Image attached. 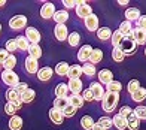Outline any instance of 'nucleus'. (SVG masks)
I'll return each mask as SVG.
<instances>
[{"label":"nucleus","instance_id":"f257e3e1","mask_svg":"<svg viewBox=\"0 0 146 130\" xmlns=\"http://www.w3.org/2000/svg\"><path fill=\"white\" fill-rule=\"evenodd\" d=\"M118 102H119V93H110V91H106L103 100H102V108L104 112H113L115 108L118 106Z\"/></svg>","mask_w":146,"mask_h":130},{"label":"nucleus","instance_id":"f03ea898","mask_svg":"<svg viewBox=\"0 0 146 130\" xmlns=\"http://www.w3.org/2000/svg\"><path fill=\"white\" fill-rule=\"evenodd\" d=\"M2 81L9 87H17L19 84V76L14 72V70H3L2 72Z\"/></svg>","mask_w":146,"mask_h":130},{"label":"nucleus","instance_id":"7ed1b4c3","mask_svg":"<svg viewBox=\"0 0 146 130\" xmlns=\"http://www.w3.org/2000/svg\"><path fill=\"white\" fill-rule=\"evenodd\" d=\"M119 48L122 49V53L125 54V57H127V55H133L136 53V49H137V43L134 42V39H133V37H124V41H122L121 45H119Z\"/></svg>","mask_w":146,"mask_h":130},{"label":"nucleus","instance_id":"20e7f679","mask_svg":"<svg viewBox=\"0 0 146 130\" xmlns=\"http://www.w3.org/2000/svg\"><path fill=\"white\" fill-rule=\"evenodd\" d=\"M9 27L12 30L27 29V17H25V15H14L9 19Z\"/></svg>","mask_w":146,"mask_h":130},{"label":"nucleus","instance_id":"39448f33","mask_svg":"<svg viewBox=\"0 0 146 130\" xmlns=\"http://www.w3.org/2000/svg\"><path fill=\"white\" fill-rule=\"evenodd\" d=\"M6 99H8L9 103H12L17 109H19L23 106V102H21V94H18L14 88H11L6 91Z\"/></svg>","mask_w":146,"mask_h":130},{"label":"nucleus","instance_id":"423d86ee","mask_svg":"<svg viewBox=\"0 0 146 130\" xmlns=\"http://www.w3.org/2000/svg\"><path fill=\"white\" fill-rule=\"evenodd\" d=\"M76 15L79 18H84V19L88 18L90 15H92V8L85 2H79L76 6Z\"/></svg>","mask_w":146,"mask_h":130},{"label":"nucleus","instance_id":"0eeeda50","mask_svg":"<svg viewBox=\"0 0 146 130\" xmlns=\"http://www.w3.org/2000/svg\"><path fill=\"white\" fill-rule=\"evenodd\" d=\"M55 12H57V11H55L54 3L46 2V3H43V6L40 8V17L45 18V19H51V18H54Z\"/></svg>","mask_w":146,"mask_h":130},{"label":"nucleus","instance_id":"6e6552de","mask_svg":"<svg viewBox=\"0 0 146 130\" xmlns=\"http://www.w3.org/2000/svg\"><path fill=\"white\" fill-rule=\"evenodd\" d=\"M25 37L29 39L30 43H39L40 42V31H39L36 27H27L25 29Z\"/></svg>","mask_w":146,"mask_h":130},{"label":"nucleus","instance_id":"1a4fd4ad","mask_svg":"<svg viewBox=\"0 0 146 130\" xmlns=\"http://www.w3.org/2000/svg\"><path fill=\"white\" fill-rule=\"evenodd\" d=\"M54 35L57 37V41L63 42L69 37V29L66 27V24H57L55 29H54Z\"/></svg>","mask_w":146,"mask_h":130},{"label":"nucleus","instance_id":"9d476101","mask_svg":"<svg viewBox=\"0 0 146 130\" xmlns=\"http://www.w3.org/2000/svg\"><path fill=\"white\" fill-rule=\"evenodd\" d=\"M25 70L31 75L37 73L39 72V60L37 58H33L31 55H29L25 58Z\"/></svg>","mask_w":146,"mask_h":130},{"label":"nucleus","instance_id":"9b49d317","mask_svg":"<svg viewBox=\"0 0 146 130\" xmlns=\"http://www.w3.org/2000/svg\"><path fill=\"white\" fill-rule=\"evenodd\" d=\"M90 90L94 93V99L96 100H103V97L106 94V90L103 88V85H102L100 82H91Z\"/></svg>","mask_w":146,"mask_h":130},{"label":"nucleus","instance_id":"f8f14e48","mask_svg":"<svg viewBox=\"0 0 146 130\" xmlns=\"http://www.w3.org/2000/svg\"><path fill=\"white\" fill-rule=\"evenodd\" d=\"M131 37L134 39V42H136L137 45H145V43H146V30L139 29V27L133 29V35H131Z\"/></svg>","mask_w":146,"mask_h":130},{"label":"nucleus","instance_id":"ddd939ff","mask_svg":"<svg viewBox=\"0 0 146 130\" xmlns=\"http://www.w3.org/2000/svg\"><path fill=\"white\" fill-rule=\"evenodd\" d=\"M91 53H92L91 45H84V47H81V49H79V53H78V60L82 61V63H87L91 57Z\"/></svg>","mask_w":146,"mask_h":130},{"label":"nucleus","instance_id":"4468645a","mask_svg":"<svg viewBox=\"0 0 146 130\" xmlns=\"http://www.w3.org/2000/svg\"><path fill=\"white\" fill-rule=\"evenodd\" d=\"M48 114H49V120L54 123V124H63V121H64V114H63V111L52 108V109H49Z\"/></svg>","mask_w":146,"mask_h":130},{"label":"nucleus","instance_id":"2eb2a0df","mask_svg":"<svg viewBox=\"0 0 146 130\" xmlns=\"http://www.w3.org/2000/svg\"><path fill=\"white\" fill-rule=\"evenodd\" d=\"M113 81V73H112V70L109 69H102L100 72H98V82L100 84H110Z\"/></svg>","mask_w":146,"mask_h":130},{"label":"nucleus","instance_id":"dca6fc26","mask_svg":"<svg viewBox=\"0 0 146 130\" xmlns=\"http://www.w3.org/2000/svg\"><path fill=\"white\" fill-rule=\"evenodd\" d=\"M85 27L90 31H97L98 30V17L96 14H92L88 18H85Z\"/></svg>","mask_w":146,"mask_h":130},{"label":"nucleus","instance_id":"f3484780","mask_svg":"<svg viewBox=\"0 0 146 130\" xmlns=\"http://www.w3.org/2000/svg\"><path fill=\"white\" fill-rule=\"evenodd\" d=\"M67 87H69V91H72L73 94H81L82 88H84V84H82L81 79H69Z\"/></svg>","mask_w":146,"mask_h":130},{"label":"nucleus","instance_id":"a211bd4d","mask_svg":"<svg viewBox=\"0 0 146 130\" xmlns=\"http://www.w3.org/2000/svg\"><path fill=\"white\" fill-rule=\"evenodd\" d=\"M127 129H130V130H139L140 129V120L134 115V112H131L127 117Z\"/></svg>","mask_w":146,"mask_h":130},{"label":"nucleus","instance_id":"6ab92c4d","mask_svg":"<svg viewBox=\"0 0 146 130\" xmlns=\"http://www.w3.org/2000/svg\"><path fill=\"white\" fill-rule=\"evenodd\" d=\"M119 31L122 33L124 37H131V35H133V24L125 19V21H122L121 24H119Z\"/></svg>","mask_w":146,"mask_h":130},{"label":"nucleus","instance_id":"aec40b11","mask_svg":"<svg viewBox=\"0 0 146 130\" xmlns=\"http://www.w3.org/2000/svg\"><path fill=\"white\" fill-rule=\"evenodd\" d=\"M82 75V66H79V64H72L70 69H69V79H79Z\"/></svg>","mask_w":146,"mask_h":130},{"label":"nucleus","instance_id":"412c9836","mask_svg":"<svg viewBox=\"0 0 146 130\" xmlns=\"http://www.w3.org/2000/svg\"><path fill=\"white\" fill-rule=\"evenodd\" d=\"M52 75H54V70H52L51 67H42V69H39V72H37V78L40 81H49Z\"/></svg>","mask_w":146,"mask_h":130},{"label":"nucleus","instance_id":"4be33fe9","mask_svg":"<svg viewBox=\"0 0 146 130\" xmlns=\"http://www.w3.org/2000/svg\"><path fill=\"white\" fill-rule=\"evenodd\" d=\"M112 31L109 27H98L97 30V37L100 39V41H109V39H112Z\"/></svg>","mask_w":146,"mask_h":130},{"label":"nucleus","instance_id":"5701e85b","mask_svg":"<svg viewBox=\"0 0 146 130\" xmlns=\"http://www.w3.org/2000/svg\"><path fill=\"white\" fill-rule=\"evenodd\" d=\"M125 18H127V21H137L139 18H140V11L137 8H128L125 11Z\"/></svg>","mask_w":146,"mask_h":130},{"label":"nucleus","instance_id":"b1692460","mask_svg":"<svg viewBox=\"0 0 146 130\" xmlns=\"http://www.w3.org/2000/svg\"><path fill=\"white\" fill-rule=\"evenodd\" d=\"M112 123H113V126H115L118 130L127 129V118H124V117H121L119 114H116L113 118H112Z\"/></svg>","mask_w":146,"mask_h":130},{"label":"nucleus","instance_id":"393cba45","mask_svg":"<svg viewBox=\"0 0 146 130\" xmlns=\"http://www.w3.org/2000/svg\"><path fill=\"white\" fill-rule=\"evenodd\" d=\"M9 129L11 130H21L23 129V118L19 115H14L9 120Z\"/></svg>","mask_w":146,"mask_h":130},{"label":"nucleus","instance_id":"a878e982","mask_svg":"<svg viewBox=\"0 0 146 130\" xmlns=\"http://www.w3.org/2000/svg\"><path fill=\"white\" fill-rule=\"evenodd\" d=\"M69 69H70V64L67 61H60L55 66V73L60 75V76H64V75L69 73Z\"/></svg>","mask_w":146,"mask_h":130},{"label":"nucleus","instance_id":"bb28decb","mask_svg":"<svg viewBox=\"0 0 146 130\" xmlns=\"http://www.w3.org/2000/svg\"><path fill=\"white\" fill-rule=\"evenodd\" d=\"M15 42H17V47L18 49H21V51H29V47H30V42H29V39L25 37V36H17L15 37Z\"/></svg>","mask_w":146,"mask_h":130},{"label":"nucleus","instance_id":"cd10ccee","mask_svg":"<svg viewBox=\"0 0 146 130\" xmlns=\"http://www.w3.org/2000/svg\"><path fill=\"white\" fill-rule=\"evenodd\" d=\"M67 93H69V87L67 84H58V85L55 87V96L58 97V99H64V97H67Z\"/></svg>","mask_w":146,"mask_h":130},{"label":"nucleus","instance_id":"c85d7f7f","mask_svg":"<svg viewBox=\"0 0 146 130\" xmlns=\"http://www.w3.org/2000/svg\"><path fill=\"white\" fill-rule=\"evenodd\" d=\"M69 100H70V105H73L76 109L82 108V106H84V103H85L82 94H72V96L69 97Z\"/></svg>","mask_w":146,"mask_h":130},{"label":"nucleus","instance_id":"c756f323","mask_svg":"<svg viewBox=\"0 0 146 130\" xmlns=\"http://www.w3.org/2000/svg\"><path fill=\"white\" fill-rule=\"evenodd\" d=\"M52 19H54L57 24H66V21L69 19V12L67 11H57Z\"/></svg>","mask_w":146,"mask_h":130},{"label":"nucleus","instance_id":"7c9ffc66","mask_svg":"<svg viewBox=\"0 0 146 130\" xmlns=\"http://www.w3.org/2000/svg\"><path fill=\"white\" fill-rule=\"evenodd\" d=\"M29 55H31L33 58H40L42 57V48L39 47V43H30L29 47Z\"/></svg>","mask_w":146,"mask_h":130},{"label":"nucleus","instance_id":"2f4dec72","mask_svg":"<svg viewBox=\"0 0 146 130\" xmlns=\"http://www.w3.org/2000/svg\"><path fill=\"white\" fill-rule=\"evenodd\" d=\"M35 97H36V91L31 90V88H29V90H25V91L21 94V102L23 103H31L33 100H35Z\"/></svg>","mask_w":146,"mask_h":130},{"label":"nucleus","instance_id":"473e14b6","mask_svg":"<svg viewBox=\"0 0 146 130\" xmlns=\"http://www.w3.org/2000/svg\"><path fill=\"white\" fill-rule=\"evenodd\" d=\"M103 60V51L102 49H92V53H91V57H90V63L91 64H97V63H100Z\"/></svg>","mask_w":146,"mask_h":130},{"label":"nucleus","instance_id":"72a5a7b5","mask_svg":"<svg viewBox=\"0 0 146 130\" xmlns=\"http://www.w3.org/2000/svg\"><path fill=\"white\" fill-rule=\"evenodd\" d=\"M94 124L96 123H94V120H92V117H90V115H84L81 118V126L85 130H92V126Z\"/></svg>","mask_w":146,"mask_h":130},{"label":"nucleus","instance_id":"f704fd0d","mask_svg":"<svg viewBox=\"0 0 146 130\" xmlns=\"http://www.w3.org/2000/svg\"><path fill=\"white\" fill-rule=\"evenodd\" d=\"M112 45H113V48H116V47H119V45L122 43V41H124V36H122V33L119 30H115L113 33H112Z\"/></svg>","mask_w":146,"mask_h":130},{"label":"nucleus","instance_id":"c9c22d12","mask_svg":"<svg viewBox=\"0 0 146 130\" xmlns=\"http://www.w3.org/2000/svg\"><path fill=\"white\" fill-rule=\"evenodd\" d=\"M131 97H133V100H134V102H143L146 99V88L140 87L139 90H136V91L131 94Z\"/></svg>","mask_w":146,"mask_h":130},{"label":"nucleus","instance_id":"e433bc0d","mask_svg":"<svg viewBox=\"0 0 146 130\" xmlns=\"http://www.w3.org/2000/svg\"><path fill=\"white\" fill-rule=\"evenodd\" d=\"M121 90H122V84L119 81H115V79L106 85V91H110V93H119Z\"/></svg>","mask_w":146,"mask_h":130},{"label":"nucleus","instance_id":"4c0bfd02","mask_svg":"<svg viewBox=\"0 0 146 130\" xmlns=\"http://www.w3.org/2000/svg\"><path fill=\"white\" fill-rule=\"evenodd\" d=\"M70 105V100H69V97H64V99H58V97H55V100H54V108L55 109H60V111H64V108Z\"/></svg>","mask_w":146,"mask_h":130},{"label":"nucleus","instance_id":"58836bf2","mask_svg":"<svg viewBox=\"0 0 146 130\" xmlns=\"http://www.w3.org/2000/svg\"><path fill=\"white\" fill-rule=\"evenodd\" d=\"M2 66L5 67V70H14V67L17 66V57H15L14 54H11V55L8 57V60H6Z\"/></svg>","mask_w":146,"mask_h":130},{"label":"nucleus","instance_id":"ea45409f","mask_svg":"<svg viewBox=\"0 0 146 130\" xmlns=\"http://www.w3.org/2000/svg\"><path fill=\"white\" fill-rule=\"evenodd\" d=\"M67 42H69L70 47H78L79 42H81V35H79L78 31H73V33H69Z\"/></svg>","mask_w":146,"mask_h":130},{"label":"nucleus","instance_id":"a19ab883","mask_svg":"<svg viewBox=\"0 0 146 130\" xmlns=\"http://www.w3.org/2000/svg\"><path fill=\"white\" fill-rule=\"evenodd\" d=\"M112 58H113V61L121 63V61H124L125 54L122 53V49H121V48L116 47V48H113V51H112Z\"/></svg>","mask_w":146,"mask_h":130},{"label":"nucleus","instance_id":"79ce46f5","mask_svg":"<svg viewBox=\"0 0 146 130\" xmlns=\"http://www.w3.org/2000/svg\"><path fill=\"white\" fill-rule=\"evenodd\" d=\"M82 73L88 75V76H94V75H96V66H94V64H91L90 61L84 63V66H82Z\"/></svg>","mask_w":146,"mask_h":130},{"label":"nucleus","instance_id":"37998d69","mask_svg":"<svg viewBox=\"0 0 146 130\" xmlns=\"http://www.w3.org/2000/svg\"><path fill=\"white\" fill-rule=\"evenodd\" d=\"M97 124H100L104 130H108L113 126V123H112V118H109V117H102V118L97 121Z\"/></svg>","mask_w":146,"mask_h":130},{"label":"nucleus","instance_id":"c03bdc74","mask_svg":"<svg viewBox=\"0 0 146 130\" xmlns=\"http://www.w3.org/2000/svg\"><path fill=\"white\" fill-rule=\"evenodd\" d=\"M134 115L137 117L139 120H146V106H143V105H139L134 111Z\"/></svg>","mask_w":146,"mask_h":130},{"label":"nucleus","instance_id":"a18cd8bd","mask_svg":"<svg viewBox=\"0 0 146 130\" xmlns=\"http://www.w3.org/2000/svg\"><path fill=\"white\" fill-rule=\"evenodd\" d=\"M76 111H78V109H76L75 106H73V105H67V106L64 108V111H63L64 118H72V117H75Z\"/></svg>","mask_w":146,"mask_h":130},{"label":"nucleus","instance_id":"49530a36","mask_svg":"<svg viewBox=\"0 0 146 130\" xmlns=\"http://www.w3.org/2000/svg\"><path fill=\"white\" fill-rule=\"evenodd\" d=\"M17 49H18V47H17L15 39H9V41H6V51H8L9 54H14Z\"/></svg>","mask_w":146,"mask_h":130},{"label":"nucleus","instance_id":"de8ad7c7","mask_svg":"<svg viewBox=\"0 0 146 130\" xmlns=\"http://www.w3.org/2000/svg\"><path fill=\"white\" fill-rule=\"evenodd\" d=\"M140 88V82H139L137 79H131L130 82H128V87H127V90L130 91V94H133L136 91V90H139Z\"/></svg>","mask_w":146,"mask_h":130},{"label":"nucleus","instance_id":"09e8293b","mask_svg":"<svg viewBox=\"0 0 146 130\" xmlns=\"http://www.w3.org/2000/svg\"><path fill=\"white\" fill-rule=\"evenodd\" d=\"M82 97H84L85 102H92V100H96V99H94V93H92L90 88L84 90V91H82Z\"/></svg>","mask_w":146,"mask_h":130},{"label":"nucleus","instance_id":"8fccbe9b","mask_svg":"<svg viewBox=\"0 0 146 130\" xmlns=\"http://www.w3.org/2000/svg\"><path fill=\"white\" fill-rule=\"evenodd\" d=\"M17 111H18V109L14 106V105H12V103H6V105H5V112L6 114H8V115H11V117H14L15 114H17Z\"/></svg>","mask_w":146,"mask_h":130},{"label":"nucleus","instance_id":"3c124183","mask_svg":"<svg viewBox=\"0 0 146 130\" xmlns=\"http://www.w3.org/2000/svg\"><path fill=\"white\" fill-rule=\"evenodd\" d=\"M14 90H15L18 94H23L25 90H29V85H27V82H21V81H19V84H18L17 87H14Z\"/></svg>","mask_w":146,"mask_h":130},{"label":"nucleus","instance_id":"603ef678","mask_svg":"<svg viewBox=\"0 0 146 130\" xmlns=\"http://www.w3.org/2000/svg\"><path fill=\"white\" fill-rule=\"evenodd\" d=\"M131 112H133V109H131L130 106H122L121 109H119V115L124 117V118H127V117H128Z\"/></svg>","mask_w":146,"mask_h":130},{"label":"nucleus","instance_id":"864d4df0","mask_svg":"<svg viewBox=\"0 0 146 130\" xmlns=\"http://www.w3.org/2000/svg\"><path fill=\"white\" fill-rule=\"evenodd\" d=\"M137 27L146 30V15H140V18L137 19Z\"/></svg>","mask_w":146,"mask_h":130},{"label":"nucleus","instance_id":"5fc2aeb1","mask_svg":"<svg viewBox=\"0 0 146 130\" xmlns=\"http://www.w3.org/2000/svg\"><path fill=\"white\" fill-rule=\"evenodd\" d=\"M9 55H11V54H9L6 49H2V48H0V64H3L6 60H8Z\"/></svg>","mask_w":146,"mask_h":130},{"label":"nucleus","instance_id":"6e6d98bb","mask_svg":"<svg viewBox=\"0 0 146 130\" xmlns=\"http://www.w3.org/2000/svg\"><path fill=\"white\" fill-rule=\"evenodd\" d=\"M78 3L79 2H75V0H63V5L66 6V8H76V6H78Z\"/></svg>","mask_w":146,"mask_h":130},{"label":"nucleus","instance_id":"4d7b16f0","mask_svg":"<svg viewBox=\"0 0 146 130\" xmlns=\"http://www.w3.org/2000/svg\"><path fill=\"white\" fill-rule=\"evenodd\" d=\"M130 2L128 0H118V5H121V6H125V5H128Z\"/></svg>","mask_w":146,"mask_h":130},{"label":"nucleus","instance_id":"13d9d810","mask_svg":"<svg viewBox=\"0 0 146 130\" xmlns=\"http://www.w3.org/2000/svg\"><path fill=\"white\" fill-rule=\"evenodd\" d=\"M92 130H104V129H103L100 124H97V123H96V124L92 126Z\"/></svg>","mask_w":146,"mask_h":130},{"label":"nucleus","instance_id":"bf43d9fd","mask_svg":"<svg viewBox=\"0 0 146 130\" xmlns=\"http://www.w3.org/2000/svg\"><path fill=\"white\" fill-rule=\"evenodd\" d=\"M5 5H6V2H5V0H0V8H3Z\"/></svg>","mask_w":146,"mask_h":130},{"label":"nucleus","instance_id":"052dcab7","mask_svg":"<svg viewBox=\"0 0 146 130\" xmlns=\"http://www.w3.org/2000/svg\"><path fill=\"white\" fill-rule=\"evenodd\" d=\"M0 31H2V24H0Z\"/></svg>","mask_w":146,"mask_h":130},{"label":"nucleus","instance_id":"680f3d73","mask_svg":"<svg viewBox=\"0 0 146 130\" xmlns=\"http://www.w3.org/2000/svg\"><path fill=\"white\" fill-rule=\"evenodd\" d=\"M145 55H146V49H145Z\"/></svg>","mask_w":146,"mask_h":130}]
</instances>
